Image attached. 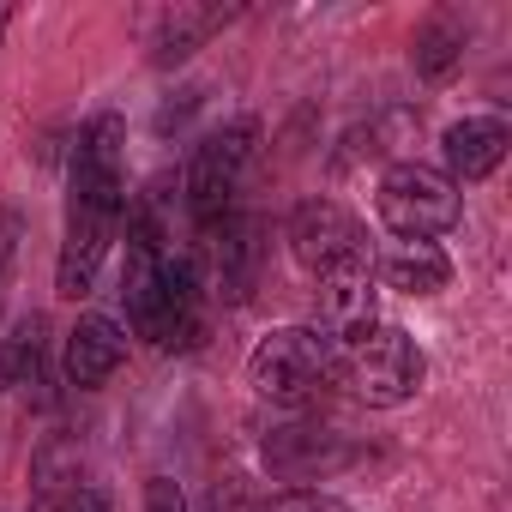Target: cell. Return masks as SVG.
<instances>
[{
    "mask_svg": "<svg viewBox=\"0 0 512 512\" xmlns=\"http://www.w3.org/2000/svg\"><path fill=\"white\" fill-rule=\"evenodd\" d=\"M127 193H121V115H91L73 145V175H67V241H61V266L55 290L67 302L97 290V272L115 247Z\"/></svg>",
    "mask_w": 512,
    "mask_h": 512,
    "instance_id": "1",
    "label": "cell"
},
{
    "mask_svg": "<svg viewBox=\"0 0 512 512\" xmlns=\"http://www.w3.org/2000/svg\"><path fill=\"white\" fill-rule=\"evenodd\" d=\"M338 368H344V350H338L320 326H278V332H266L260 344H253V356H247V386L260 392L266 404L296 410V404L320 398V392L338 380Z\"/></svg>",
    "mask_w": 512,
    "mask_h": 512,
    "instance_id": "2",
    "label": "cell"
},
{
    "mask_svg": "<svg viewBox=\"0 0 512 512\" xmlns=\"http://www.w3.org/2000/svg\"><path fill=\"white\" fill-rule=\"evenodd\" d=\"M422 374H428V356H422V344H416L410 332H398V326H374L362 344L344 350V368H338V380H344L362 404H374V410L410 404V398L422 392Z\"/></svg>",
    "mask_w": 512,
    "mask_h": 512,
    "instance_id": "3",
    "label": "cell"
},
{
    "mask_svg": "<svg viewBox=\"0 0 512 512\" xmlns=\"http://www.w3.org/2000/svg\"><path fill=\"white\" fill-rule=\"evenodd\" d=\"M253 145H260V121H247V115L193 145V157H187V211L199 217V229H211L217 217L235 211V187L253 163Z\"/></svg>",
    "mask_w": 512,
    "mask_h": 512,
    "instance_id": "4",
    "label": "cell"
},
{
    "mask_svg": "<svg viewBox=\"0 0 512 512\" xmlns=\"http://www.w3.org/2000/svg\"><path fill=\"white\" fill-rule=\"evenodd\" d=\"M374 205H380V223L398 241H434L458 223V187L428 163H392L380 175Z\"/></svg>",
    "mask_w": 512,
    "mask_h": 512,
    "instance_id": "5",
    "label": "cell"
},
{
    "mask_svg": "<svg viewBox=\"0 0 512 512\" xmlns=\"http://www.w3.org/2000/svg\"><path fill=\"white\" fill-rule=\"evenodd\" d=\"M290 253L314 272V278H326V272H344V266H368L374 260V247H368V229L338 205V199H302L296 211H290Z\"/></svg>",
    "mask_w": 512,
    "mask_h": 512,
    "instance_id": "6",
    "label": "cell"
},
{
    "mask_svg": "<svg viewBox=\"0 0 512 512\" xmlns=\"http://www.w3.org/2000/svg\"><path fill=\"white\" fill-rule=\"evenodd\" d=\"M157 350H193L205 338V278L193 253H163V278H157V308L145 320V332Z\"/></svg>",
    "mask_w": 512,
    "mask_h": 512,
    "instance_id": "7",
    "label": "cell"
},
{
    "mask_svg": "<svg viewBox=\"0 0 512 512\" xmlns=\"http://www.w3.org/2000/svg\"><path fill=\"white\" fill-rule=\"evenodd\" d=\"M205 260H211V284L229 296V302H247L253 296V278H260V260H266V235H260V217L247 211H229L205 229Z\"/></svg>",
    "mask_w": 512,
    "mask_h": 512,
    "instance_id": "8",
    "label": "cell"
},
{
    "mask_svg": "<svg viewBox=\"0 0 512 512\" xmlns=\"http://www.w3.org/2000/svg\"><path fill=\"white\" fill-rule=\"evenodd\" d=\"M380 326V296H374V260L368 266H344L320 278V332L350 350Z\"/></svg>",
    "mask_w": 512,
    "mask_h": 512,
    "instance_id": "9",
    "label": "cell"
},
{
    "mask_svg": "<svg viewBox=\"0 0 512 512\" xmlns=\"http://www.w3.org/2000/svg\"><path fill=\"white\" fill-rule=\"evenodd\" d=\"M506 145H512V133H506V121L500 115H464V121H452L446 133H440V157H446V181L458 187H470V181H488L500 163H506Z\"/></svg>",
    "mask_w": 512,
    "mask_h": 512,
    "instance_id": "10",
    "label": "cell"
},
{
    "mask_svg": "<svg viewBox=\"0 0 512 512\" xmlns=\"http://www.w3.org/2000/svg\"><path fill=\"white\" fill-rule=\"evenodd\" d=\"M121 362H127V332H121L109 314H85V320L67 332V350H61L67 386L97 392L103 380H115V368H121Z\"/></svg>",
    "mask_w": 512,
    "mask_h": 512,
    "instance_id": "11",
    "label": "cell"
},
{
    "mask_svg": "<svg viewBox=\"0 0 512 512\" xmlns=\"http://www.w3.org/2000/svg\"><path fill=\"white\" fill-rule=\"evenodd\" d=\"M235 19V7H169L157 19V37H151V67H181L193 49H205L223 25Z\"/></svg>",
    "mask_w": 512,
    "mask_h": 512,
    "instance_id": "12",
    "label": "cell"
},
{
    "mask_svg": "<svg viewBox=\"0 0 512 512\" xmlns=\"http://www.w3.org/2000/svg\"><path fill=\"white\" fill-rule=\"evenodd\" d=\"M380 278L398 296H440L452 284V260L434 241H392L386 260H380Z\"/></svg>",
    "mask_w": 512,
    "mask_h": 512,
    "instance_id": "13",
    "label": "cell"
},
{
    "mask_svg": "<svg viewBox=\"0 0 512 512\" xmlns=\"http://www.w3.org/2000/svg\"><path fill=\"white\" fill-rule=\"evenodd\" d=\"M332 458H338L332 428H284V434L266 440V464L284 470V476H320Z\"/></svg>",
    "mask_w": 512,
    "mask_h": 512,
    "instance_id": "14",
    "label": "cell"
},
{
    "mask_svg": "<svg viewBox=\"0 0 512 512\" xmlns=\"http://www.w3.org/2000/svg\"><path fill=\"white\" fill-rule=\"evenodd\" d=\"M458 61H464V25H452V19H428V25L416 31V43H410V67H416V79L440 85V79L458 73Z\"/></svg>",
    "mask_w": 512,
    "mask_h": 512,
    "instance_id": "15",
    "label": "cell"
},
{
    "mask_svg": "<svg viewBox=\"0 0 512 512\" xmlns=\"http://www.w3.org/2000/svg\"><path fill=\"white\" fill-rule=\"evenodd\" d=\"M253 512H344V500H332V494H320V488H290V494L260 500Z\"/></svg>",
    "mask_w": 512,
    "mask_h": 512,
    "instance_id": "16",
    "label": "cell"
},
{
    "mask_svg": "<svg viewBox=\"0 0 512 512\" xmlns=\"http://www.w3.org/2000/svg\"><path fill=\"white\" fill-rule=\"evenodd\" d=\"M145 512H187V500H181V488L169 476H151L145 482Z\"/></svg>",
    "mask_w": 512,
    "mask_h": 512,
    "instance_id": "17",
    "label": "cell"
},
{
    "mask_svg": "<svg viewBox=\"0 0 512 512\" xmlns=\"http://www.w3.org/2000/svg\"><path fill=\"white\" fill-rule=\"evenodd\" d=\"M13 247H19V211H0V284H7V266H13Z\"/></svg>",
    "mask_w": 512,
    "mask_h": 512,
    "instance_id": "18",
    "label": "cell"
},
{
    "mask_svg": "<svg viewBox=\"0 0 512 512\" xmlns=\"http://www.w3.org/2000/svg\"><path fill=\"white\" fill-rule=\"evenodd\" d=\"M67 512H115V500H109V494H103L97 482H85V488H79V494L67 500Z\"/></svg>",
    "mask_w": 512,
    "mask_h": 512,
    "instance_id": "19",
    "label": "cell"
},
{
    "mask_svg": "<svg viewBox=\"0 0 512 512\" xmlns=\"http://www.w3.org/2000/svg\"><path fill=\"white\" fill-rule=\"evenodd\" d=\"M0 392H13V344H0Z\"/></svg>",
    "mask_w": 512,
    "mask_h": 512,
    "instance_id": "20",
    "label": "cell"
},
{
    "mask_svg": "<svg viewBox=\"0 0 512 512\" xmlns=\"http://www.w3.org/2000/svg\"><path fill=\"white\" fill-rule=\"evenodd\" d=\"M7 25H13V7H7V0H0V37H7Z\"/></svg>",
    "mask_w": 512,
    "mask_h": 512,
    "instance_id": "21",
    "label": "cell"
}]
</instances>
